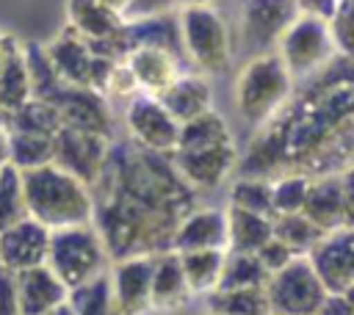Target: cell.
<instances>
[{"label":"cell","mask_w":354,"mask_h":315,"mask_svg":"<svg viewBox=\"0 0 354 315\" xmlns=\"http://www.w3.org/2000/svg\"><path fill=\"white\" fill-rule=\"evenodd\" d=\"M88 188L94 199L91 224L111 262L174 249L180 224L199 207V191L180 174L174 158L133 138L111 141L105 166Z\"/></svg>","instance_id":"obj_2"},{"label":"cell","mask_w":354,"mask_h":315,"mask_svg":"<svg viewBox=\"0 0 354 315\" xmlns=\"http://www.w3.org/2000/svg\"><path fill=\"white\" fill-rule=\"evenodd\" d=\"M177 6V0H130V6L124 8V19H138V17H152V14H163L171 11Z\"/></svg>","instance_id":"obj_43"},{"label":"cell","mask_w":354,"mask_h":315,"mask_svg":"<svg viewBox=\"0 0 354 315\" xmlns=\"http://www.w3.org/2000/svg\"><path fill=\"white\" fill-rule=\"evenodd\" d=\"M0 169H3V166H0Z\"/></svg>","instance_id":"obj_55"},{"label":"cell","mask_w":354,"mask_h":315,"mask_svg":"<svg viewBox=\"0 0 354 315\" xmlns=\"http://www.w3.org/2000/svg\"><path fill=\"white\" fill-rule=\"evenodd\" d=\"M53 105L61 113L64 127H77L100 135L113 138V113H111V99L102 91H94L88 86H72L64 83V88L55 94Z\"/></svg>","instance_id":"obj_13"},{"label":"cell","mask_w":354,"mask_h":315,"mask_svg":"<svg viewBox=\"0 0 354 315\" xmlns=\"http://www.w3.org/2000/svg\"><path fill=\"white\" fill-rule=\"evenodd\" d=\"M158 99L166 105V111H169L180 124L213 108L210 83H207L202 75H196V72H183L163 94H158Z\"/></svg>","instance_id":"obj_22"},{"label":"cell","mask_w":354,"mask_h":315,"mask_svg":"<svg viewBox=\"0 0 354 315\" xmlns=\"http://www.w3.org/2000/svg\"><path fill=\"white\" fill-rule=\"evenodd\" d=\"M136 94H141V88H138V83H136L130 66H127L124 61H119V64L113 66L111 80H108L105 97H108V99H124V102H130Z\"/></svg>","instance_id":"obj_40"},{"label":"cell","mask_w":354,"mask_h":315,"mask_svg":"<svg viewBox=\"0 0 354 315\" xmlns=\"http://www.w3.org/2000/svg\"><path fill=\"white\" fill-rule=\"evenodd\" d=\"M111 141H113L111 135H100L77 127H61L53 135V163L75 174L86 185H91L105 166Z\"/></svg>","instance_id":"obj_10"},{"label":"cell","mask_w":354,"mask_h":315,"mask_svg":"<svg viewBox=\"0 0 354 315\" xmlns=\"http://www.w3.org/2000/svg\"><path fill=\"white\" fill-rule=\"evenodd\" d=\"M230 204L274 218V191L266 177H238L230 188Z\"/></svg>","instance_id":"obj_36"},{"label":"cell","mask_w":354,"mask_h":315,"mask_svg":"<svg viewBox=\"0 0 354 315\" xmlns=\"http://www.w3.org/2000/svg\"><path fill=\"white\" fill-rule=\"evenodd\" d=\"M191 296L180 251L169 249L163 254H155L152 268V309H174L183 307Z\"/></svg>","instance_id":"obj_23"},{"label":"cell","mask_w":354,"mask_h":315,"mask_svg":"<svg viewBox=\"0 0 354 315\" xmlns=\"http://www.w3.org/2000/svg\"><path fill=\"white\" fill-rule=\"evenodd\" d=\"M105 6H111L113 11H119V14H124V8L130 6V0H102Z\"/></svg>","instance_id":"obj_48"},{"label":"cell","mask_w":354,"mask_h":315,"mask_svg":"<svg viewBox=\"0 0 354 315\" xmlns=\"http://www.w3.org/2000/svg\"><path fill=\"white\" fill-rule=\"evenodd\" d=\"M274 191V216L277 213H301L310 191V177L304 174H285L271 180Z\"/></svg>","instance_id":"obj_38"},{"label":"cell","mask_w":354,"mask_h":315,"mask_svg":"<svg viewBox=\"0 0 354 315\" xmlns=\"http://www.w3.org/2000/svg\"><path fill=\"white\" fill-rule=\"evenodd\" d=\"M194 249H227V213L213 207H196L185 216L174 235V251Z\"/></svg>","instance_id":"obj_20"},{"label":"cell","mask_w":354,"mask_h":315,"mask_svg":"<svg viewBox=\"0 0 354 315\" xmlns=\"http://www.w3.org/2000/svg\"><path fill=\"white\" fill-rule=\"evenodd\" d=\"M268 276H271V274L263 268V262L257 260V254H252V251H230V249H227L224 268H221V276H218L216 290L266 285Z\"/></svg>","instance_id":"obj_33"},{"label":"cell","mask_w":354,"mask_h":315,"mask_svg":"<svg viewBox=\"0 0 354 315\" xmlns=\"http://www.w3.org/2000/svg\"><path fill=\"white\" fill-rule=\"evenodd\" d=\"M329 30L337 52L354 58V0H340L335 14L329 17Z\"/></svg>","instance_id":"obj_39"},{"label":"cell","mask_w":354,"mask_h":315,"mask_svg":"<svg viewBox=\"0 0 354 315\" xmlns=\"http://www.w3.org/2000/svg\"><path fill=\"white\" fill-rule=\"evenodd\" d=\"M28 218L25 191H22V171L11 163L0 169V229Z\"/></svg>","instance_id":"obj_37"},{"label":"cell","mask_w":354,"mask_h":315,"mask_svg":"<svg viewBox=\"0 0 354 315\" xmlns=\"http://www.w3.org/2000/svg\"><path fill=\"white\" fill-rule=\"evenodd\" d=\"M124 124L136 144L155 152H174L180 141V122L152 94H136L124 108Z\"/></svg>","instance_id":"obj_11"},{"label":"cell","mask_w":354,"mask_h":315,"mask_svg":"<svg viewBox=\"0 0 354 315\" xmlns=\"http://www.w3.org/2000/svg\"><path fill=\"white\" fill-rule=\"evenodd\" d=\"M315 227H321L324 232L337 229L346 224V207H343V182L340 174H324L310 180V191H307V202L301 210Z\"/></svg>","instance_id":"obj_21"},{"label":"cell","mask_w":354,"mask_h":315,"mask_svg":"<svg viewBox=\"0 0 354 315\" xmlns=\"http://www.w3.org/2000/svg\"><path fill=\"white\" fill-rule=\"evenodd\" d=\"M207 312H216V315H266V312H271L266 285L210 290L207 293Z\"/></svg>","instance_id":"obj_28"},{"label":"cell","mask_w":354,"mask_h":315,"mask_svg":"<svg viewBox=\"0 0 354 315\" xmlns=\"http://www.w3.org/2000/svg\"><path fill=\"white\" fill-rule=\"evenodd\" d=\"M47 47V55L55 66V72L72 83V86H88V75H91V61H94V52L88 47V41L75 30V28H64L53 41L44 44ZM91 88V86H88Z\"/></svg>","instance_id":"obj_19"},{"label":"cell","mask_w":354,"mask_h":315,"mask_svg":"<svg viewBox=\"0 0 354 315\" xmlns=\"http://www.w3.org/2000/svg\"><path fill=\"white\" fill-rule=\"evenodd\" d=\"M227 249L230 251H257L268 238H274V221L268 216L230 204L227 210Z\"/></svg>","instance_id":"obj_26"},{"label":"cell","mask_w":354,"mask_h":315,"mask_svg":"<svg viewBox=\"0 0 354 315\" xmlns=\"http://www.w3.org/2000/svg\"><path fill=\"white\" fill-rule=\"evenodd\" d=\"M227 249H194V251H180L183 271L188 279L191 293H210L218 285L221 268H224Z\"/></svg>","instance_id":"obj_29"},{"label":"cell","mask_w":354,"mask_h":315,"mask_svg":"<svg viewBox=\"0 0 354 315\" xmlns=\"http://www.w3.org/2000/svg\"><path fill=\"white\" fill-rule=\"evenodd\" d=\"M293 83L296 80L279 52L271 50L263 55H252L235 83V105L241 119L257 130L290 97Z\"/></svg>","instance_id":"obj_4"},{"label":"cell","mask_w":354,"mask_h":315,"mask_svg":"<svg viewBox=\"0 0 354 315\" xmlns=\"http://www.w3.org/2000/svg\"><path fill=\"white\" fill-rule=\"evenodd\" d=\"M0 315H22L17 293V271L0 265Z\"/></svg>","instance_id":"obj_42"},{"label":"cell","mask_w":354,"mask_h":315,"mask_svg":"<svg viewBox=\"0 0 354 315\" xmlns=\"http://www.w3.org/2000/svg\"><path fill=\"white\" fill-rule=\"evenodd\" d=\"M17 293H19L22 315H47L53 307L69 298V287L58 279V274L47 262L17 271Z\"/></svg>","instance_id":"obj_18"},{"label":"cell","mask_w":354,"mask_h":315,"mask_svg":"<svg viewBox=\"0 0 354 315\" xmlns=\"http://www.w3.org/2000/svg\"><path fill=\"white\" fill-rule=\"evenodd\" d=\"M348 296H351V301H354V287H351V290H348Z\"/></svg>","instance_id":"obj_52"},{"label":"cell","mask_w":354,"mask_h":315,"mask_svg":"<svg viewBox=\"0 0 354 315\" xmlns=\"http://www.w3.org/2000/svg\"><path fill=\"white\" fill-rule=\"evenodd\" d=\"M3 124H6V108L0 105V127H3ZM3 130H6V127H3Z\"/></svg>","instance_id":"obj_50"},{"label":"cell","mask_w":354,"mask_h":315,"mask_svg":"<svg viewBox=\"0 0 354 315\" xmlns=\"http://www.w3.org/2000/svg\"><path fill=\"white\" fill-rule=\"evenodd\" d=\"M183 61H185L183 55H177L166 47H136L124 58L138 88L152 97L163 94L183 75Z\"/></svg>","instance_id":"obj_17"},{"label":"cell","mask_w":354,"mask_h":315,"mask_svg":"<svg viewBox=\"0 0 354 315\" xmlns=\"http://www.w3.org/2000/svg\"><path fill=\"white\" fill-rule=\"evenodd\" d=\"M207 315H216V312H207Z\"/></svg>","instance_id":"obj_54"},{"label":"cell","mask_w":354,"mask_h":315,"mask_svg":"<svg viewBox=\"0 0 354 315\" xmlns=\"http://www.w3.org/2000/svg\"><path fill=\"white\" fill-rule=\"evenodd\" d=\"M326 285L313 268L307 254L293 257L285 268L274 271L266 282L271 312L277 315H315L326 298Z\"/></svg>","instance_id":"obj_7"},{"label":"cell","mask_w":354,"mask_h":315,"mask_svg":"<svg viewBox=\"0 0 354 315\" xmlns=\"http://www.w3.org/2000/svg\"><path fill=\"white\" fill-rule=\"evenodd\" d=\"M254 254H257V260L263 262V268H266L268 274H274V271L285 268V265H288L293 257H299V254H296V251H293L288 243H282L279 238H268V240H266V243H263V246H260Z\"/></svg>","instance_id":"obj_41"},{"label":"cell","mask_w":354,"mask_h":315,"mask_svg":"<svg viewBox=\"0 0 354 315\" xmlns=\"http://www.w3.org/2000/svg\"><path fill=\"white\" fill-rule=\"evenodd\" d=\"M6 135H8V163L17 166L19 171L53 163V135L22 133V130H6Z\"/></svg>","instance_id":"obj_32"},{"label":"cell","mask_w":354,"mask_h":315,"mask_svg":"<svg viewBox=\"0 0 354 315\" xmlns=\"http://www.w3.org/2000/svg\"><path fill=\"white\" fill-rule=\"evenodd\" d=\"M307 257L329 293H348L354 287V224L324 232Z\"/></svg>","instance_id":"obj_12"},{"label":"cell","mask_w":354,"mask_h":315,"mask_svg":"<svg viewBox=\"0 0 354 315\" xmlns=\"http://www.w3.org/2000/svg\"><path fill=\"white\" fill-rule=\"evenodd\" d=\"M3 39H6V33L0 30V64H3Z\"/></svg>","instance_id":"obj_51"},{"label":"cell","mask_w":354,"mask_h":315,"mask_svg":"<svg viewBox=\"0 0 354 315\" xmlns=\"http://www.w3.org/2000/svg\"><path fill=\"white\" fill-rule=\"evenodd\" d=\"M171 158L180 174L196 191H213L238 169L241 155L235 149V141H230V144L205 146V149H174Z\"/></svg>","instance_id":"obj_15"},{"label":"cell","mask_w":354,"mask_h":315,"mask_svg":"<svg viewBox=\"0 0 354 315\" xmlns=\"http://www.w3.org/2000/svg\"><path fill=\"white\" fill-rule=\"evenodd\" d=\"M108 262H111L108 249H105V243H102V238L91 221L53 229L47 265L58 274V279L69 290L88 285L91 279L105 274Z\"/></svg>","instance_id":"obj_5"},{"label":"cell","mask_w":354,"mask_h":315,"mask_svg":"<svg viewBox=\"0 0 354 315\" xmlns=\"http://www.w3.org/2000/svg\"><path fill=\"white\" fill-rule=\"evenodd\" d=\"M315 315H354V301L348 293H326Z\"/></svg>","instance_id":"obj_44"},{"label":"cell","mask_w":354,"mask_h":315,"mask_svg":"<svg viewBox=\"0 0 354 315\" xmlns=\"http://www.w3.org/2000/svg\"><path fill=\"white\" fill-rule=\"evenodd\" d=\"M354 166V58L335 52L299 77L279 111L263 122L238 158V177L277 180L343 174Z\"/></svg>","instance_id":"obj_1"},{"label":"cell","mask_w":354,"mask_h":315,"mask_svg":"<svg viewBox=\"0 0 354 315\" xmlns=\"http://www.w3.org/2000/svg\"><path fill=\"white\" fill-rule=\"evenodd\" d=\"M343 182V207H346V224H354V166L340 174Z\"/></svg>","instance_id":"obj_45"},{"label":"cell","mask_w":354,"mask_h":315,"mask_svg":"<svg viewBox=\"0 0 354 315\" xmlns=\"http://www.w3.org/2000/svg\"><path fill=\"white\" fill-rule=\"evenodd\" d=\"M177 19H180L185 58L199 72H207V75L224 72L232 55L224 17L210 3H196V6H183Z\"/></svg>","instance_id":"obj_6"},{"label":"cell","mask_w":354,"mask_h":315,"mask_svg":"<svg viewBox=\"0 0 354 315\" xmlns=\"http://www.w3.org/2000/svg\"><path fill=\"white\" fill-rule=\"evenodd\" d=\"M180 6H196V3H213V0H177Z\"/></svg>","instance_id":"obj_49"},{"label":"cell","mask_w":354,"mask_h":315,"mask_svg":"<svg viewBox=\"0 0 354 315\" xmlns=\"http://www.w3.org/2000/svg\"><path fill=\"white\" fill-rule=\"evenodd\" d=\"M299 14L301 11L296 0H246L241 14L243 52L249 58L271 52Z\"/></svg>","instance_id":"obj_9"},{"label":"cell","mask_w":354,"mask_h":315,"mask_svg":"<svg viewBox=\"0 0 354 315\" xmlns=\"http://www.w3.org/2000/svg\"><path fill=\"white\" fill-rule=\"evenodd\" d=\"M271 221H274V238L288 243L296 254H307L324 238V229L315 227L304 213H277Z\"/></svg>","instance_id":"obj_35"},{"label":"cell","mask_w":354,"mask_h":315,"mask_svg":"<svg viewBox=\"0 0 354 315\" xmlns=\"http://www.w3.org/2000/svg\"><path fill=\"white\" fill-rule=\"evenodd\" d=\"M30 94V75H28V64H25V50L22 41L11 33H6L3 39V64H0V105L8 111L19 108L22 102H28Z\"/></svg>","instance_id":"obj_24"},{"label":"cell","mask_w":354,"mask_h":315,"mask_svg":"<svg viewBox=\"0 0 354 315\" xmlns=\"http://www.w3.org/2000/svg\"><path fill=\"white\" fill-rule=\"evenodd\" d=\"M296 3H299V11L329 19V17L335 14V8H337V3H340V0H296Z\"/></svg>","instance_id":"obj_46"},{"label":"cell","mask_w":354,"mask_h":315,"mask_svg":"<svg viewBox=\"0 0 354 315\" xmlns=\"http://www.w3.org/2000/svg\"><path fill=\"white\" fill-rule=\"evenodd\" d=\"M47 315H75V309H72V304L69 301H64V304H58V307H53Z\"/></svg>","instance_id":"obj_47"},{"label":"cell","mask_w":354,"mask_h":315,"mask_svg":"<svg viewBox=\"0 0 354 315\" xmlns=\"http://www.w3.org/2000/svg\"><path fill=\"white\" fill-rule=\"evenodd\" d=\"M66 301L72 304L75 315H119L113 301V287H111V271L100 274L88 285L69 290Z\"/></svg>","instance_id":"obj_34"},{"label":"cell","mask_w":354,"mask_h":315,"mask_svg":"<svg viewBox=\"0 0 354 315\" xmlns=\"http://www.w3.org/2000/svg\"><path fill=\"white\" fill-rule=\"evenodd\" d=\"M277 52L282 55V61L290 69L293 80L315 72L318 66H324L337 52L335 39H332V30H329V19L301 11L290 22V28L285 30V36L279 39Z\"/></svg>","instance_id":"obj_8"},{"label":"cell","mask_w":354,"mask_h":315,"mask_svg":"<svg viewBox=\"0 0 354 315\" xmlns=\"http://www.w3.org/2000/svg\"><path fill=\"white\" fill-rule=\"evenodd\" d=\"M53 229L33 216L0 229V265L8 271H25L47 262Z\"/></svg>","instance_id":"obj_16"},{"label":"cell","mask_w":354,"mask_h":315,"mask_svg":"<svg viewBox=\"0 0 354 315\" xmlns=\"http://www.w3.org/2000/svg\"><path fill=\"white\" fill-rule=\"evenodd\" d=\"M266 315H277V312H266Z\"/></svg>","instance_id":"obj_53"},{"label":"cell","mask_w":354,"mask_h":315,"mask_svg":"<svg viewBox=\"0 0 354 315\" xmlns=\"http://www.w3.org/2000/svg\"><path fill=\"white\" fill-rule=\"evenodd\" d=\"M155 257H124L111 265V287L119 315H144L152 309Z\"/></svg>","instance_id":"obj_14"},{"label":"cell","mask_w":354,"mask_h":315,"mask_svg":"<svg viewBox=\"0 0 354 315\" xmlns=\"http://www.w3.org/2000/svg\"><path fill=\"white\" fill-rule=\"evenodd\" d=\"M3 127L6 130H22V133H39V135H55L64 127V122H61V113L53 102L30 97L28 102H22L19 108L6 113Z\"/></svg>","instance_id":"obj_27"},{"label":"cell","mask_w":354,"mask_h":315,"mask_svg":"<svg viewBox=\"0 0 354 315\" xmlns=\"http://www.w3.org/2000/svg\"><path fill=\"white\" fill-rule=\"evenodd\" d=\"M66 25L75 28L86 41L108 39L124 25V17L102 0H66Z\"/></svg>","instance_id":"obj_25"},{"label":"cell","mask_w":354,"mask_h":315,"mask_svg":"<svg viewBox=\"0 0 354 315\" xmlns=\"http://www.w3.org/2000/svg\"><path fill=\"white\" fill-rule=\"evenodd\" d=\"M22 50H25V64H28V75H30V94L39 97V99L53 102L55 94L64 88L66 80L55 72V66H53L44 44H39V41H22Z\"/></svg>","instance_id":"obj_31"},{"label":"cell","mask_w":354,"mask_h":315,"mask_svg":"<svg viewBox=\"0 0 354 315\" xmlns=\"http://www.w3.org/2000/svg\"><path fill=\"white\" fill-rule=\"evenodd\" d=\"M230 141H232V133H230L227 122L221 119V113H216L210 108V111L180 124L177 149H205V146H218V144H230Z\"/></svg>","instance_id":"obj_30"},{"label":"cell","mask_w":354,"mask_h":315,"mask_svg":"<svg viewBox=\"0 0 354 315\" xmlns=\"http://www.w3.org/2000/svg\"><path fill=\"white\" fill-rule=\"evenodd\" d=\"M22 191L28 216H33L50 229L88 224L94 216L91 188L55 163L22 171Z\"/></svg>","instance_id":"obj_3"}]
</instances>
